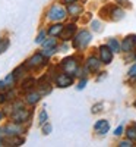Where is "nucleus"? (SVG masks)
I'll list each match as a JSON object with an SVG mask.
<instances>
[{
  "label": "nucleus",
  "mask_w": 136,
  "mask_h": 147,
  "mask_svg": "<svg viewBox=\"0 0 136 147\" xmlns=\"http://www.w3.org/2000/svg\"><path fill=\"white\" fill-rule=\"evenodd\" d=\"M54 52H56V47H45V50L43 52V55L48 57V56H51Z\"/></svg>",
  "instance_id": "5701e85b"
},
{
  "label": "nucleus",
  "mask_w": 136,
  "mask_h": 147,
  "mask_svg": "<svg viewBox=\"0 0 136 147\" xmlns=\"http://www.w3.org/2000/svg\"><path fill=\"white\" fill-rule=\"evenodd\" d=\"M7 47H9V40L7 38H0V53L6 52Z\"/></svg>",
  "instance_id": "6ab92c4d"
},
{
  "label": "nucleus",
  "mask_w": 136,
  "mask_h": 147,
  "mask_svg": "<svg viewBox=\"0 0 136 147\" xmlns=\"http://www.w3.org/2000/svg\"><path fill=\"white\" fill-rule=\"evenodd\" d=\"M135 46H136V35H127L125 38V41L121 43V50L123 52H132Z\"/></svg>",
  "instance_id": "6e6552de"
},
{
  "label": "nucleus",
  "mask_w": 136,
  "mask_h": 147,
  "mask_svg": "<svg viewBox=\"0 0 136 147\" xmlns=\"http://www.w3.org/2000/svg\"><path fill=\"white\" fill-rule=\"evenodd\" d=\"M101 107H103V103H98V105L92 106V113H98V112H101Z\"/></svg>",
  "instance_id": "bb28decb"
},
{
  "label": "nucleus",
  "mask_w": 136,
  "mask_h": 147,
  "mask_svg": "<svg viewBox=\"0 0 136 147\" xmlns=\"http://www.w3.org/2000/svg\"><path fill=\"white\" fill-rule=\"evenodd\" d=\"M47 118H48L47 110H45V109H43L41 112H40V116H38V122H40V125H44V124H45V122H47Z\"/></svg>",
  "instance_id": "a211bd4d"
},
{
  "label": "nucleus",
  "mask_w": 136,
  "mask_h": 147,
  "mask_svg": "<svg viewBox=\"0 0 136 147\" xmlns=\"http://www.w3.org/2000/svg\"><path fill=\"white\" fill-rule=\"evenodd\" d=\"M85 85H86V80H82V81L79 82V85H78V88H79V90H82V88L85 87Z\"/></svg>",
  "instance_id": "7c9ffc66"
},
{
  "label": "nucleus",
  "mask_w": 136,
  "mask_h": 147,
  "mask_svg": "<svg viewBox=\"0 0 136 147\" xmlns=\"http://www.w3.org/2000/svg\"><path fill=\"white\" fill-rule=\"evenodd\" d=\"M67 12H69L70 15H78V13H81V12H82V7H81V6H76V5H72V3H70V6H69Z\"/></svg>",
  "instance_id": "dca6fc26"
},
{
  "label": "nucleus",
  "mask_w": 136,
  "mask_h": 147,
  "mask_svg": "<svg viewBox=\"0 0 136 147\" xmlns=\"http://www.w3.org/2000/svg\"><path fill=\"white\" fill-rule=\"evenodd\" d=\"M5 87H6V82L5 81H0V91L5 90Z\"/></svg>",
  "instance_id": "72a5a7b5"
},
{
  "label": "nucleus",
  "mask_w": 136,
  "mask_h": 147,
  "mask_svg": "<svg viewBox=\"0 0 136 147\" xmlns=\"http://www.w3.org/2000/svg\"><path fill=\"white\" fill-rule=\"evenodd\" d=\"M61 69H63L66 74H73L78 72V63H76V59L75 57H67L61 62Z\"/></svg>",
  "instance_id": "39448f33"
},
{
  "label": "nucleus",
  "mask_w": 136,
  "mask_h": 147,
  "mask_svg": "<svg viewBox=\"0 0 136 147\" xmlns=\"http://www.w3.org/2000/svg\"><path fill=\"white\" fill-rule=\"evenodd\" d=\"M40 99H41V93L40 91H32V93H29L27 96V102L29 105H35L37 102H40Z\"/></svg>",
  "instance_id": "f8f14e48"
},
{
  "label": "nucleus",
  "mask_w": 136,
  "mask_h": 147,
  "mask_svg": "<svg viewBox=\"0 0 136 147\" xmlns=\"http://www.w3.org/2000/svg\"><path fill=\"white\" fill-rule=\"evenodd\" d=\"M108 47H110L113 52H120V44H119V41L114 40V38H110V40H108Z\"/></svg>",
  "instance_id": "2eb2a0df"
},
{
  "label": "nucleus",
  "mask_w": 136,
  "mask_h": 147,
  "mask_svg": "<svg viewBox=\"0 0 136 147\" xmlns=\"http://www.w3.org/2000/svg\"><path fill=\"white\" fill-rule=\"evenodd\" d=\"M127 138L129 140H132V141H136V127L133 125V127H130L129 129H127Z\"/></svg>",
  "instance_id": "f3484780"
},
{
  "label": "nucleus",
  "mask_w": 136,
  "mask_h": 147,
  "mask_svg": "<svg viewBox=\"0 0 136 147\" xmlns=\"http://www.w3.org/2000/svg\"><path fill=\"white\" fill-rule=\"evenodd\" d=\"M34 84H35V80H34V78H28L25 82L22 84V88H25V90H27V88H31Z\"/></svg>",
  "instance_id": "412c9836"
},
{
  "label": "nucleus",
  "mask_w": 136,
  "mask_h": 147,
  "mask_svg": "<svg viewBox=\"0 0 136 147\" xmlns=\"http://www.w3.org/2000/svg\"><path fill=\"white\" fill-rule=\"evenodd\" d=\"M5 99H6V96H3V94H0V105H2V103L5 102Z\"/></svg>",
  "instance_id": "f704fd0d"
},
{
  "label": "nucleus",
  "mask_w": 136,
  "mask_h": 147,
  "mask_svg": "<svg viewBox=\"0 0 136 147\" xmlns=\"http://www.w3.org/2000/svg\"><path fill=\"white\" fill-rule=\"evenodd\" d=\"M75 32H76V27H75V24H69V25H66V27L63 28V31H61L60 37H61V40L67 41V40H70V38H72Z\"/></svg>",
  "instance_id": "1a4fd4ad"
},
{
  "label": "nucleus",
  "mask_w": 136,
  "mask_h": 147,
  "mask_svg": "<svg viewBox=\"0 0 136 147\" xmlns=\"http://www.w3.org/2000/svg\"><path fill=\"white\" fill-rule=\"evenodd\" d=\"M129 75H130V77H136V65L130 68V71H129Z\"/></svg>",
  "instance_id": "c756f323"
},
{
  "label": "nucleus",
  "mask_w": 136,
  "mask_h": 147,
  "mask_svg": "<svg viewBox=\"0 0 136 147\" xmlns=\"http://www.w3.org/2000/svg\"><path fill=\"white\" fill-rule=\"evenodd\" d=\"M130 146H133V144H132V140H129V141H121V143H120V147H130Z\"/></svg>",
  "instance_id": "c85d7f7f"
},
{
  "label": "nucleus",
  "mask_w": 136,
  "mask_h": 147,
  "mask_svg": "<svg viewBox=\"0 0 136 147\" xmlns=\"http://www.w3.org/2000/svg\"><path fill=\"white\" fill-rule=\"evenodd\" d=\"M44 37H45V32H44V31H41V32H40V35L35 38V43H38V44H40V43H44V40H45Z\"/></svg>",
  "instance_id": "a878e982"
},
{
  "label": "nucleus",
  "mask_w": 136,
  "mask_h": 147,
  "mask_svg": "<svg viewBox=\"0 0 136 147\" xmlns=\"http://www.w3.org/2000/svg\"><path fill=\"white\" fill-rule=\"evenodd\" d=\"M47 65V60H45V56L43 53H38V55H34L31 59L27 60V68H31V69H38V68H43Z\"/></svg>",
  "instance_id": "f03ea898"
},
{
  "label": "nucleus",
  "mask_w": 136,
  "mask_h": 147,
  "mask_svg": "<svg viewBox=\"0 0 136 147\" xmlns=\"http://www.w3.org/2000/svg\"><path fill=\"white\" fill-rule=\"evenodd\" d=\"M135 127H136V124H135Z\"/></svg>",
  "instance_id": "ea45409f"
},
{
  "label": "nucleus",
  "mask_w": 136,
  "mask_h": 147,
  "mask_svg": "<svg viewBox=\"0 0 136 147\" xmlns=\"http://www.w3.org/2000/svg\"><path fill=\"white\" fill-rule=\"evenodd\" d=\"M135 106H136V102H135Z\"/></svg>",
  "instance_id": "58836bf2"
},
{
  "label": "nucleus",
  "mask_w": 136,
  "mask_h": 147,
  "mask_svg": "<svg viewBox=\"0 0 136 147\" xmlns=\"http://www.w3.org/2000/svg\"><path fill=\"white\" fill-rule=\"evenodd\" d=\"M123 132V127L120 125L119 128H116V131H114V134H116V136H120V134Z\"/></svg>",
  "instance_id": "2f4dec72"
},
{
  "label": "nucleus",
  "mask_w": 136,
  "mask_h": 147,
  "mask_svg": "<svg viewBox=\"0 0 136 147\" xmlns=\"http://www.w3.org/2000/svg\"><path fill=\"white\" fill-rule=\"evenodd\" d=\"M5 131H6V134H9V136H16V134L19 132V128L18 127H6Z\"/></svg>",
  "instance_id": "aec40b11"
},
{
  "label": "nucleus",
  "mask_w": 136,
  "mask_h": 147,
  "mask_svg": "<svg viewBox=\"0 0 136 147\" xmlns=\"http://www.w3.org/2000/svg\"><path fill=\"white\" fill-rule=\"evenodd\" d=\"M86 69L91 71V72H97L98 69H100V60H98L97 57L91 56L88 59V62H86Z\"/></svg>",
  "instance_id": "9b49d317"
},
{
  "label": "nucleus",
  "mask_w": 136,
  "mask_h": 147,
  "mask_svg": "<svg viewBox=\"0 0 136 147\" xmlns=\"http://www.w3.org/2000/svg\"><path fill=\"white\" fill-rule=\"evenodd\" d=\"M47 15H48V19H51V21H61L66 18V10L59 5H54L48 9Z\"/></svg>",
  "instance_id": "7ed1b4c3"
},
{
  "label": "nucleus",
  "mask_w": 136,
  "mask_h": 147,
  "mask_svg": "<svg viewBox=\"0 0 136 147\" xmlns=\"http://www.w3.org/2000/svg\"><path fill=\"white\" fill-rule=\"evenodd\" d=\"M63 28H65V27L61 25V24H56V25H53V27L48 28V35H51V37L60 35L61 31H63Z\"/></svg>",
  "instance_id": "ddd939ff"
},
{
  "label": "nucleus",
  "mask_w": 136,
  "mask_h": 147,
  "mask_svg": "<svg viewBox=\"0 0 136 147\" xmlns=\"http://www.w3.org/2000/svg\"><path fill=\"white\" fill-rule=\"evenodd\" d=\"M44 47H56V40L54 38H50V40L44 41Z\"/></svg>",
  "instance_id": "393cba45"
},
{
  "label": "nucleus",
  "mask_w": 136,
  "mask_h": 147,
  "mask_svg": "<svg viewBox=\"0 0 136 147\" xmlns=\"http://www.w3.org/2000/svg\"><path fill=\"white\" fill-rule=\"evenodd\" d=\"M123 16H125V12H123L121 9H119V7H113L111 9V19L113 21H120V19H123Z\"/></svg>",
  "instance_id": "4468645a"
},
{
  "label": "nucleus",
  "mask_w": 136,
  "mask_h": 147,
  "mask_svg": "<svg viewBox=\"0 0 136 147\" xmlns=\"http://www.w3.org/2000/svg\"><path fill=\"white\" fill-rule=\"evenodd\" d=\"M15 78H16V75H15V74H10V75L5 80V82H6V87H9V85L10 84H13L15 82Z\"/></svg>",
  "instance_id": "4be33fe9"
},
{
  "label": "nucleus",
  "mask_w": 136,
  "mask_h": 147,
  "mask_svg": "<svg viewBox=\"0 0 136 147\" xmlns=\"http://www.w3.org/2000/svg\"><path fill=\"white\" fill-rule=\"evenodd\" d=\"M94 129H95L98 134H105V132L110 129V124H108L105 119H101V121H98L97 124L94 125Z\"/></svg>",
  "instance_id": "9d476101"
},
{
  "label": "nucleus",
  "mask_w": 136,
  "mask_h": 147,
  "mask_svg": "<svg viewBox=\"0 0 136 147\" xmlns=\"http://www.w3.org/2000/svg\"><path fill=\"white\" fill-rule=\"evenodd\" d=\"M31 118V112L27 109H15V112L12 113V119L15 124H21V122H27Z\"/></svg>",
  "instance_id": "20e7f679"
},
{
  "label": "nucleus",
  "mask_w": 136,
  "mask_h": 147,
  "mask_svg": "<svg viewBox=\"0 0 136 147\" xmlns=\"http://www.w3.org/2000/svg\"><path fill=\"white\" fill-rule=\"evenodd\" d=\"M100 55H101V62L105 63V65H108L111 60H113V50L108 47V44L100 47Z\"/></svg>",
  "instance_id": "0eeeda50"
},
{
  "label": "nucleus",
  "mask_w": 136,
  "mask_h": 147,
  "mask_svg": "<svg viewBox=\"0 0 136 147\" xmlns=\"http://www.w3.org/2000/svg\"><path fill=\"white\" fill-rule=\"evenodd\" d=\"M56 84L59 85L60 88L69 87V85L73 84V77L69 75V74H60V75L56 77Z\"/></svg>",
  "instance_id": "423d86ee"
},
{
  "label": "nucleus",
  "mask_w": 136,
  "mask_h": 147,
  "mask_svg": "<svg viewBox=\"0 0 136 147\" xmlns=\"http://www.w3.org/2000/svg\"><path fill=\"white\" fill-rule=\"evenodd\" d=\"M43 131H44V134H45V136H47V134H50V132H51V125H50V124H47V125H44Z\"/></svg>",
  "instance_id": "cd10ccee"
},
{
  "label": "nucleus",
  "mask_w": 136,
  "mask_h": 147,
  "mask_svg": "<svg viewBox=\"0 0 136 147\" xmlns=\"http://www.w3.org/2000/svg\"><path fill=\"white\" fill-rule=\"evenodd\" d=\"M119 3H121L123 6H130V3H129V0H117Z\"/></svg>",
  "instance_id": "473e14b6"
},
{
  "label": "nucleus",
  "mask_w": 136,
  "mask_h": 147,
  "mask_svg": "<svg viewBox=\"0 0 136 147\" xmlns=\"http://www.w3.org/2000/svg\"><path fill=\"white\" fill-rule=\"evenodd\" d=\"M65 3H67V5H70V3H73V2H76V0H63Z\"/></svg>",
  "instance_id": "c9c22d12"
},
{
  "label": "nucleus",
  "mask_w": 136,
  "mask_h": 147,
  "mask_svg": "<svg viewBox=\"0 0 136 147\" xmlns=\"http://www.w3.org/2000/svg\"><path fill=\"white\" fill-rule=\"evenodd\" d=\"M2 118H3V113H2V112H0V121H2Z\"/></svg>",
  "instance_id": "e433bc0d"
},
{
  "label": "nucleus",
  "mask_w": 136,
  "mask_h": 147,
  "mask_svg": "<svg viewBox=\"0 0 136 147\" xmlns=\"http://www.w3.org/2000/svg\"><path fill=\"white\" fill-rule=\"evenodd\" d=\"M89 41H91V34L83 30V31L78 32V35L73 38V47L75 49H83L89 44Z\"/></svg>",
  "instance_id": "f257e3e1"
},
{
  "label": "nucleus",
  "mask_w": 136,
  "mask_h": 147,
  "mask_svg": "<svg viewBox=\"0 0 136 147\" xmlns=\"http://www.w3.org/2000/svg\"><path fill=\"white\" fill-rule=\"evenodd\" d=\"M92 30L97 31V32H100L101 31V24L98 21H92Z\"/></svg>",
  "instance_id": "b1692460"
},
{
  "label": "nucleus",
  "mask_w": 136,
  "mask_h": 147,
  "mask_svg": "<svg viewBox=\"0 0 136 147\" xmlns=\"http://www.w3.org/2000/svg\"><path fill=\"white\" fill-rule=\"evenodd\" d=\"M2 143H3V140H2V137H0V146H2Z\"/></svg>",
  "instance_id": "4c0bfd02"
}]
</instances>
